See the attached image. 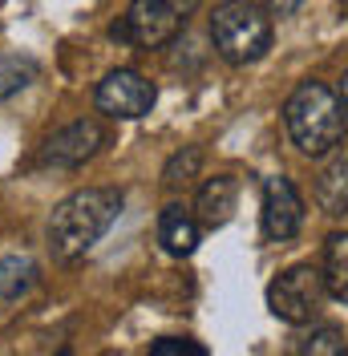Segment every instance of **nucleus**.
Returning <instances> with one entry per match:
<instances>
[{
  "label": "nucleus",
  "instance_id": "2",
  "mask_svg": "<svg viewBox=\"0 0 348 356\" xmlns=\"http://www.w3.org/2000/svg\"><path fill=\"white\" fill-rule=\"evenodd\" d=\"M283 126L296 150L308 158H328L345 142V106L340 93L324 81H300L283 102Z\"/></svg>",
  "mask_w": 348,
  "mask_h": 356
},
{
  "label": "nucleus",
  "instance_id": "18",
  "mask_svg": "<svg viewBox=\"0 0 348 356\" xmlns=\"http://www.w3.org/2000/svg\"><path fill=\"white\" fill-rule=\"evenodd\" d=\"M300 8V0H267V13L271 17H292Z\"/></svg>",
  "mask_w": 348,
  "mask_h": 356
},
{
  "label": "nucleus",
  "instance_id": "16",
  "mask_svg": "<svg viewBox=\"0 0 348 356\" xmlns=\"http://www.w3.org/2000/svg\"><path fill=\"white\" fill-rule=\"evenodd\" d=\"M300 356H348V344L336 328H316V332L300 344Z\"/></svg>",
  "mask_w": 348,
  "mask_h": 356
},
{
  "label": "nucleus",
  "instance_id": "1",
  "mask_svg": "<svg viewBox=\"0 0 348 356\" xmlns=\"http://www.w3.org/2000/svg\"><path fill=\"white\" fill-rule=\"evenodd\" d=\"M118 211H122V191H113V186H86V191L65 195L53 207L49 227H45L49 255L57 264L86 259L89 251H93V243L113 227Z\"/></svg>",
  "mask_w": 348,
  "mask_h": 356
},
{
  "label": "nucleus",
  "instance_id": "15",
  "mask_svg": "<svg viewBox=\"0 0 348 356\" xmlns=\"http://www.w3.org/2000/svg\"><path fill=\"white\" fill-rule=\"evenodd\" d=\"M198 166H203V146H182V150L162 166V186H166V191L191 186V178L198 175Z\"/></svg>",
  "mask_w": 348,
  "mask_h": 356
},
{
  "label": "nucleus",
  "instance_id": "13",
  "mask_svg": "<svg viewBox=\"0 0 348 356\" xmlns=\"http://www.w3.org/2000/svg\"><path fill=\"white\" fill-rule=\"evenodd\" d=\"M37 284V264L29 255H4L0 259V300H21Z\"/></svg>",
  "mask_w": 348,
  "mask_h": 356
},
{
  "label": "nucleus",
  "instance_id": "3",
  "mask_svg": "<svg viewBox=\"0 0 348 356\" xmlns=\"http://www.w3.org/2000/svg\"><path fill=\"white\" fill-rule=\"evenodd\" d=\"M271 13L255 0H223L211 17V41L227 65H255L271 49Z\"/></svg>",
  "mask_w": 348,
  "mask_h": 356
},
{
  "label": "nucleus",
  "instance_id": "9",
  "mask_svg": "<svg viewBox=\"0 0 348 356\" xmlns=\"http://www.w3.org/2000/svg\"><path fill=\"white\" fill-rule=\"evenodd\" d=\"M235 207H239V182L231 175L207 178L195 195V215L203 227H223V222L235 215Z\"/></svg>",
  "mask_w": 348,
  "mask_h": 356
},
{
  "label": "nucleus",
  "instance_id": "5",
  "mask_svg": "<svg viewBox=\"0 0 348 356\" xmlns=\"http://www.w3.org/2000/svg\"><path fill=\"white\" fill-rule=\"evenodd\" d=\"M324 300H328L324 271L312 264L287 267V271H280L267 284V308H271V316L283 320V324H296V328L312 324L324 312Z\"/></svg>",
  "mask_w": 348,
  "mask_h": 356
},
{
  "label": "nucleus",
  "instance_id": "11",
  "mask_svg": "<svg viewBox=\"0 0 348 356\" xmlns=\"http://www.w3.org/2000/svg\"><path fill=\"white\" fill-rule=\"evenodd\" d=\"M198 239H203V231H198V222L178 207V202H171L162 215H158V243L166 247L171 255H191L198 247Z\"/></svg>",
  "mask_w": 348,
  "mask_h": 356
},
{
  "label": "nucleus",
  "instance_id": "10",
  "mask_svg": "<svg viewBox=\"0 0 348 356\" xmlns=\"http://www.w3.org/2000/svg\"><path fill=\"white\" fill-rule=\"evenodd\" d=\"M316 202L328 219L348 215V154H332L316 175Z\"/></svg>",
  "mask_w": 348,
  "mask_h": 356
},
{
  "label": "nucleus",
  "instance_id": "6",
  "mask_svg": "<svg viewBox=\"0 0 348 356\" xmlns=\"http://www.w3.org/2000/svg\"><path fill=\"white\" fill-rule=\"evenodd\" d=\"M154 102H158V89L138 69H109L106 77L97 81V89H93V106L106 118H118V122L146 118L154 110Z\"/></svg>",
  "mask_w": 348,
  "mask_h": 356
},
{
  "label": "nucleus",
  "instance_id": "17",
  "mask_svg": "<svg viewBox=\"0 0 348 356\" xmlns=\"http://www.w3.org/2000/svg\"><path fill=\"white\" fill-rule=\"evenodd\" d=\"M150 356H207V348L191 336H162L150 344Z\"/></svg>",
  "mask_w": 348,
  "mask_h": 356
},
{
  "label": "nucleus",
  "instance_id": "12",
  "mask_svg": "<svg viewBox=\"0 0 348 356\" xmlns=\"http://www.w3.org/2000/svg\"><path fill=\"white\" fill-rule=\"evenodd\" d=\"M324 284H328V296L332 300H348V231H336L328 235L324 243Z\"/></svg>",
  "mask_w": 348,
  "mask_h": 356
},
{
  "label": "nucleus",
  "instance_id": "14",
  "mask_svg": "<svg viewBox=\"0 0 348 356\" xmlns=\"http://www.w3.org/2000/svg\"><path fill=\"white\" fill-rule=\"evenodd\" d=\"M37 77V61L33 57H21V53H0V102L21 93L29 81Z\"/></svg>",
  "mask_w": 348,
  "mask_h": 356
},
{
  "label": "nucleus",
  "instance_id": "4",
  "mask_svg": "<svg viewBox=\"0 0 348 356\" xmlns=\"http://www.w3.org/2000/svg\"><path fill=\"white\" fill-rule=\"evenodd\" d=\"M198 4L203 0H130V8L113 21L109 37L130 49H162L182 33Z\"/></svg>",
  "mask_w": 348,
  "mask_h": 356
},
{
  "label": "nucleus",
  "instance_id": "19",
  "mask_svg": "<svg viewBox=\"0 0 348 356\" xmlns=\"http://www.w3.org/2000/svg\"><path fill=\"white\" fill-rule=\"evenodd\" d=\"M336 93H340V106H345V118H348V69H345V77H340V89Z\"/></svg>",
  "mask_w": 348,
  "mask_h": 356
},
{
  "label": "nucleus",
  "instance_id": "7",
  "mask_svg": "<svg viewBox=\"0 0 348 356\" xmlns=\"http://www.w3.org/2000/svg\"><path fill=\"white\" fill-rule=\"evenodd\" d=\"M304 227V199L296 191V182L287 175L263 178V235L271 243L296 239Z\"/></svg>",
  "mask_w": 348,
  "mask_h": 356
},
{
  "label": "nucleus",
  "instance_id": "8",
  "mask_svg": "<svg viewBox=\"0 0 348 356\" xmlns=\"http://www.w3.org/2000/svg\"><path fill=\"white\" fill-rule=\"evenodd\" d=\"M102 146H106V126L97 118H77V122H69V126H61L57 134L45 138L41 162L45 166H65L69 170V166L89 162Z\"/></svg>",
  "mask_w": 348,
  "mask_h": 356
}]
</instances>
